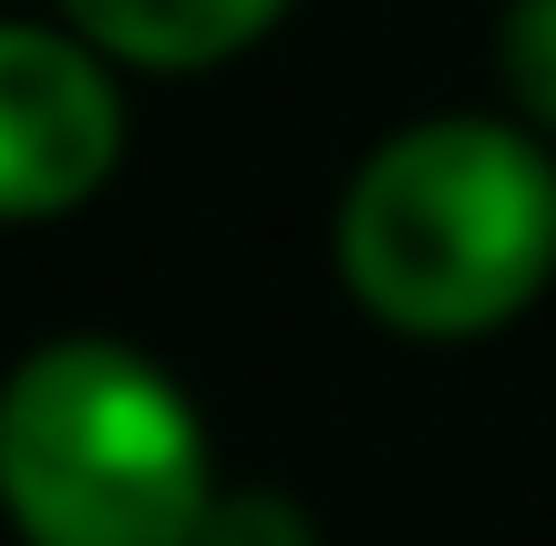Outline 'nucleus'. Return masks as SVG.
Here are the masks:
<instances>
[{"mask_svg":"<svg viewBox=\"0 0 556 546\" xmlns=\"http://www.w3.org/2000/svg\"><path fill=\"white\" fill-rule=\"evenodd\" d=\"M124 165V82L73 21H0V227L73 217Z\"/></svg>","mask_w":556,"mask_h":546,"instance_id":"nucleus-3","label":"nucleus"},{"mask_svg":"<svg viewBox=\"0 0 556 546\" xmlns=\"http://www.w3.org/2000/svg\"><path fill=\"white\" fill-rule=\"evenodd\" d=\"M197 546H319V526H309V506L278 495V485H227L217 506H206Z\"/></svg>","mask_w":556,"mask_h":546,"instance_id":"nucleus-6","label":"nucleus"},{"mask_svg":"<svg viewBox=\"0 0 556 546\" xmlns=\"http://www.w3.org/2000/svg\"><path fill=\"white\" fill-rule=\"evenodd\" d=\"M114 73H217L289 21V0H62Z\"/></svg>","mask_w":556,"mask_h":546,"instance_id":"nucleus-4","label":"nucleus"},{"mask_svg":"<svg viewBox=\"0 0 556 546\" xmlns=\"http://www.w3.org/2000/svg\"><path fill=\"white\" fill-rule=\"evenodd\" d=\"M217 454L176 371L135 341H41L0 371V516L21 546H197Z\"/></svg>","mask_w":556,"mask_h":546,"instance_id":"nucleus-2","label":"nucleus"},{"mask_svg":"<svg viewBox=\"0 0 556 546\" xmlns=\"http://www.w3.org/2000/svg\"><path fill=\"white\" fill-rule=\"evenodd\" d=\"M340 289L402 341H484L556 279V155L516 114H422L340 196Z\"/></svg>","mask_w":556,"mask_h":546,"instance_id":"nucleus-1","label":"nucleus"},{"mask_svg":"<svg viewBox=\"0 0 556 546\" xmlns=\"http://www.w3.org/2000/svg\"><path fill=\"white\" fill-rule=\"evenodd\" d=\"M495 62H505V93H516V124L556 144V0H505Z\"/></svg>","mask_w":556,"mask_h":546,"instance_id":"nucleus-5","label":"nucleus"}]
</instances>
